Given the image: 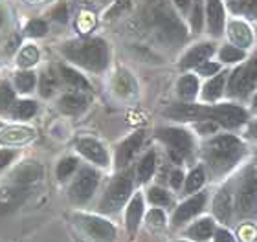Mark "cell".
Here are the masks:
<instances>
[{"label":"cell","instance_id":"cell-24","mask_svg":"<svg viewBox=\"0 0 257 242\" xmlns=\"http://www.w3.org/2000/svg\"><path fill=\"white\" fill-rule=\"evenodd\" d=\"M228 74H219L217 77H213L211 81H208V85L204 86L202 97L206 101H215L222 96V90H224V83L228 79Z\"/></svg>","mask_w":257,"mask_h":242},{"label":"cell","instance_id":"cell-10","mask_svg":"<svg viewBox=\"0 0 257 242\" xmlns=\"http://www.w3.org/2000/svg\"><path fill=\"white\" fill-rule=\"evenodd\" d=\"M79 224L85 227V231L90 235L92 238H96L99 242H110L116 237V229L110 222L103 220V218H97V216H90V215H81Z\"/></svg>","mask_w":257,"mask_h":242},{"label":"cell","instance_id":"cell-20","mask_svg":"<svg viewBox=\"0 0 257 242\" xmlns=\"http://www.w3.org/2000/svg\"><path fill=\"white\" fill-rule=\"evenodd\" d=\"M213 213L215 216L219 218L220 222L228 224L231 216V198H230V191L222 189L213 200Z\"/></svg>","mask_w":257,"mask_h":242},{"label":"cell","instance_id":"cell-38","mask_svg":"<svg viewBox=\"0 0 257 242\" xmlns=\"http://www.w3.org/2000/svg\"><path fill=\"white\" fill-rule=\"evenodd\" d=\"M244 57V50L235 48V46H224L220 50V61L224 63H235V61H241Z\"/></svg>","mask_w":257,"mask_h":242},{"label":"cell","instance_id":"cell-53","mask_svg":"<svg viewBox=\"0 0 257 242\" xmlns=\"http://www.w3.org/2000/svg\"><path fill=\"white\" fill-rule=\"evenodd\" d=\"M180 242H184V240H180Z\"/></svg>","mask_w":257,"mask_h":242},{"label":"cell","instance_id":"cell-35","mask_svg":"<svg viewBox=\"0 0 257 242\" xmlns=\"http://www.w3.org/2000/svg\"><path fill=\"white\" fill-rule=\"evenodd\" d=\"M15 85L19 92H32L35 86V74L33 72H21L15 77Z\"/></svg>","mask_w":257,"mask_h":242},{"label":"cell","instance_id":"cell-13","mask_svg":"<svg viewBox=\"0 0 257 242\" xmlns=\"http://www.w3.org/2000/svg\"><path fill=\"white\" fill-rule=\"evenodd\" d=\"M142 141H144V132H136V134L127 138V140L118 147V152H116V165H118L119 169H123V167L128 165V161L133 160L134 154H136L138 149L142 147Z\"/></svg>","mask_w":257,"mask_h":242},{"label":"cell","instance_id":"cell-7","mask_svg":"<svg viewBox=\"0 0 257 242\" xmlns=\"http://www.w3.org/2000/svg\"><path fill=\"white\" fill-rule=\"evenodd\" d=\"M160 138L167 147H169V156L175 161H180L182 158H188L193 151L191 136L182 129H160L158 130Z\"/></svg>","mask_w":257,"mask_h":242},{"label":"cell","instance_id":"cell-39","mask_svg":"<svg viewBox=\"0 0 257 242\" xmlns=\"http://www.w3.org/2000/svg\"><path fill=\"white\" fill-rule=\"evenodd\" d=\"M15 101V92L11 90L10 85H0V110H8Z\"/></svg>","mask_w":257,"mask_h":242},{"label":"cell","instance_id":"cell-41","mask_svg":"<svg viewBox=\"0 0 257 242\" xmlns=\"http://www.w3.org/2000/svg\"><path fill=\"white\" fill-rule=\"evenodd\" d=\"M147 222H149L151 226L162 227L164 222H166V216H164V213H162L160 209H153V211H149V215H147Z\"/></svg>","mask_w":257,"mask_h":242},{"label":"cell","instance_id":"cell-15","mask_svg":"<svg viewBox=\"0 0 257 242\" xmlns=\"http://www.w3.org/2000/svg\"><path fill=\"white\" fill-rule=\"evenodd\" d=\"M11 178H13V183H17V185L30 187L32 183L39 182L43 178V167L39 165V163L30 161V163H24L22 167H19Z\"/></svg>","mask_w":257,"mask_h":242},{"label":"cell","instance_id":"cell-45","mask_svg":"<svg viewBox=\"0 0 257 242\" xmlns=\"http://www.w3.org/2000/svg\"><path fill=\"white\" fill-rule=\"evenodd\" d=\"M57 22H66V19H68V10H66V6L61 4L57 10L54 11V15H52Z\"/></svg>","mask_w":257,"mask_h":242},{"label":"cell","instance_id":"cell-37","mask_svg":"<svg viewBox=\"0 0 257 242\" xmlns=\"http://www.w3.org/2000/svg\"><path fill=\"white\" fill-rule=\"evenodd\" d=\"M75 167H77V160L75 158H64V160H61V163L57 165V178L59 180H66L75 171Z\"/></svg>","mask_w":257,"mask_h":242},{"label":"cell","instance_id":"cell-3","mask_svg":"<svg viewBox=\"0 0 257 242\" xmlns=\"http://www.w3.org/2000/svg\"><path fill=\"white\" fill-rule=\"evenodd\" d=\"M244 145L233 136H219L206 147V160L215 172H224L242 156Z\"/></svg>","mask_w":257,"mask_h":242},{"label":"cell","instance_id":"cell-30","mask_svg":"<svg viewBox=\"0 0 257 242\" xmlns=\"http://www.w3.org/2000/svg\"><path fill=\"white\" fill-rule=\"evenodd\" d=\"M204 180H206V176H204L202 167L193 169V171L189 172V176L186 178V193H195V191H198V189L202 187Z\"/></svg>","mask_w":257,"mask_h":242},{"label":"cell","instance_id":"cell-44","mask_svg":"<svg viewBox=\"0 0 257 242\" xmlns=\"http://www.w3.org/2000/svg\"><path fill=\"white\" fill-rule=\"evenodd\" d=\"M13 158H15V152L13 151H0V171L10 165Z\"/></svg>","mask_w":257,"mask_h":242},{"label":"cell","instance_id":"cell-8","mask_svg":"<svg viewBox=\"0 0 257 242\" xmlns=\"http://www.w3.org/2000/svg\"><path fill=\"white\" fill-rule=\"evenodd\" d=\"M204 119L233 129L246 121V112L237 105H217V107H204Z\"/></svg>","mask_w":257,"mask_h":242},{"label":"cell","instance_id":"cell-9","mask_svg":"<svg viewBox=\"0 0 257 242\" xmlns=\"http://www.w3.org/2000/svg\"><path fill=\"white\" fill-rule=\"evenodd\" d=\"M97 182H99V174L96 171H92V169H81V172L77 174V178H75L72 187H70L72 200L77 202V204L86 202L94 194V191H96Z\"/></svg>","mask_w":257,"mask_h":242},{"label":"cell","instance_id":"cell-40","mask_svg":"<svg viewBox=\"0 0 257 242\" xmlns=\"http://www.w3.org/2000/svg\"><path fill=\"white\" fill-rule=\"evenodd\" d=\"M46 22L43 21H30L26 26V35H30V37H43L44 33H46Z\"/></svg>","mask_w":257,"mask_h":242},{"label":"cell","instance_id":"cell-23","mask_svg":"<svg viewBox=\"0 0 257 242\" xmlns=\"http://www.w3.org/2000/svg\"><path fill=\"white\" fill-rule=\"evenodd\" d=\"M228 30H230L231 41H233L237 46L246 48V46L252 44V33H250V28H248L246 24H242V22H231Z\"/></svg>","mask_w":257,"mask_h":242},{"label":"cell","instance_id":"cell-21","mask_svg":"<svg viewBox=\"0 0 257 242\" xmlns=\"http://www.w3.org/2000/svg\"><path fill=\"white\" fill-rule=\"evenodd\" d=\"M86 107V99L77 92H70V94H64L59 99V108L66 114H79L81 110H85Z\"/></svg>","mask_w":257,"mask_h":242},{"label":"cell","instance_id":"cell-29","mask_svg":"<svg viewBox=\"0 0 257 242\" xmlns=\"http://www.w3.org/2000/svg\"><path fill=\"white\" fill-rule=\"evenodd\" d=\"M198 90V83L195 76H184L182 79L178 81V94L184 99H191V97L197 96Z\"/></svg>","mask_w":257,"mask_h":242},{"label":"cell","instance_id":"cell-50","mask_svg":"<svg viewBox=\"0 0 257 242\" xmlns=\"http://www.w3.org/2000/svg\"><path fill=\"white\" fill-rule=\"evenodd\" d=\"M252 134H253V136H255V138H257V123H255V125H253V127H252Z\"/></svg>","mask_w":257,"mask_h":242},{"label":"cell","instance_id":"cell-43","mask_svg":"<svg viewBox=\"0 0 257 242\" xmlns=\"http://www.w3.org/2000/svg\"><path fill=\"white\" fill-rule=\"evenodd\" d=\"M197 70L200 76H213L219 72V65H215V63H202V65L197 66Z\"/></svg>","mask_w":257,"mask_h":242},{"label":"cell","instance_id":"cell-18","mask_svg":"<svg viewBox=\"0 0 257 242\" xmlns=\"http://www.w3.org/2000/svg\"><path fill=\"white\" fill-rule=\"evenodd\" d=\"M33 138V130L26 127H11L0 134V143L4 145H21Z\"/></svg>","mask_w":257,"mask_h":242},{"label":"cell","instance_id":"cell-36","mask_svg":"<svg viewBox=\"0 0 257 242\" xmlns=\"http://www.w3.org/2000/svg\"><path fill=\"white\" fill-rule=\"evenodd\" d=\"M149 202L155 205H169L171 204V196H169V193L164 191V189L153 187L149 191Z\"/></svg>","mask_w":257,"mask_h":242},{"label":"cell","instance_id":"cell-34","mask_svg":"<svg viewBox=\"0 0 257 242\" xmlns=\"http://www.w3.org/2000/svg\"><path fill=\"white\" fill-rule=\"evenodd\" d=\"M230 8L235 13L257 17V0H233V2H230Z\"/></svg>","mask_w":257,"mask_h":242},{"label":"cell","instance_id":"cell-19","mask_svg":"<svg viewBox=\"0 0 257 242\" xmlns=\"http://www.w3.org/2000/svg\"><path fill=\"white\" fill-rule=\"evenodd\" d=\"M204 107L200 105H191V103H182V105H175L167 110V116H171L175 119H202Z\"/></svg>","mask_w":257,"mask_h":242},{"label":"cell","instance_id":"cell-11","mask_svg":"<svg viewBox=\"0 0 257 242\" xmlns=\"http://www.w3.org/2000/svg\"><path fill=\"white\" fill-rule=\"evenodd\" d=\"M75 147H77V151H79L83 156H86L90 161L97 163V165L105 167L108 163V154H107V151L103 149V145L99 141L90 140V138H83V140H79L75 143Z\"/></svg>","mask_w":257,"mask_h":242},{"label":"cell","instance_id":"cell-52","mask_svg":"<svg viewBox=\"0 0 257 242\" xmlns=\"http://www.w3.org/2000/svg\"><path fill=\"white\" fill-rule=\"evenodd\" d=\"M253 108H255V110H257V96L253 97Z\"/></svg>","mask_w":257,"mask_h":242},{"label":"cell","instance_id":"cell-28","mask_svg":"<svg viewBox=\"0 0 257 242\" xmlns=\"http://www.w3.org/2000/svg\"><path fill=\"white\" fill-rule=\"evenodd\" d=\"M155 167H156V154L155 152H147L142 161H140L138 165V180L140 182H147L151 176H153V172H155Z\"/></svg>","mask_w":257,"mask_h":242},{"label":"cell","instance_id":"cell-2","mask_svg":"<svg viewBox=\"0 0 257 242\" xmlns=\"http://www.w3.org/2000/svg\"><path fill=\"white\" fill-rule=\"evenodd\" d=\"M63 54L75 65H81L92 72H101L108 65V46L101 39L70 41L63 46Z\"/></svg>","mask_w":257,"mask_h":242},{"label":"cell","instance_id":"cell-32","mask_svg":"<svg viewBox=\"0 0 257 242\" xmlns=\"http://www.w3.org/2000/svg\"><path fill=\"white\" fill-rule=\"evenodd\" d=\"M37 61H39V50L35 48V46H26V48L21 50L17 63H19V66H22V68H30V66H33Z\"/></svg>","mask_w":257,"mask_h":242},{"label":"cell","instance_id":"cell-48","mask_svg":"<svg viewBox=\"0 0 257 242\" xmlns=\"http://www.w3.org/2000/svg\"><path fill=\"white\" fill-rule=\"evenodd\" d=\"M128 2H131V0H123V2H121V4H118V6H116V8H114V10H110V11H108V17H114V15H116V13H119V11L127 10V8H128Z\"/></svg>","mask_w":257,"mask_h":242},{"label":"cell","instance_id":"cell-46","mask_svg":"<svg viewBox=\"0 0 257 242\" xmlns=\"http://www.w3.org/2000/svg\"><path fill=\"white\" fill-rule=\"evenodd\" d=\"M215 242H233V237H231V233L220 229L215 233Z\"/></svg>","mask_w":257,"mask_h":242},{"label":"cell","instance_id":"cell-17","mask_svg":"<svg viewBox=\"0 0 257 242\" xmlns=\"http://www.w3.org/2000/svg\"><path fill=\"white\" fill-rule=\"evenodd\" d=\"M208 24L209 32L213 35H220L224 28V10L220 0H208Z\"/></svg>","mask_w":257,"mask_h":242},{"label":"cell","instance_id":"cell-6","mask_svg":"<svg viewBox=\"0 0 257 242\" xmlns=\"http://www.w3.org/2000/svg\"><path fill=\"white\" fill-rule=\"evenodd\" d=\"M257 86V57H253L248 65L237 68L230 76L228 92L231 96L244 97Z\"/></svg>","mask_w":257,"mask_h":242},{"label":"cell","instance_id":"cell-22","mask_svg":"<svg viewBox=\"0 0 257 242\" xmlns=\"http://www.w3.org/2000/svg\"><path fill=\"white\" fill-rule=\"evenodd\" d=\"M142 215H144V200H142L140 194H136L127 207V227L131 233H134L138 229Z\"/></svg>","mask_w":257,"mask_h":242},{"label":"cell","instance_id":"cell-16","mask_svg":"<svg viewBox=\"0 0 257 242\" xmlns=\"http://www.w3.org/2000/svg\"><path fill=\"white\" fill-rule=\"evenodd\" d=\"M211 54H213V44H208V43L198 44V46L191 48L188 54L184 55L182 61H180V68L186 70V68H193V66L202 65Z\"/></svg>","mask_w":257,"mask_h":242},{"label":"cell","instance_id":"cell-31","mask_svg":"<svg viewBox=\"0 0 257 242\" xmlns=\"http://www.w3.org/2000/svg\"><path fill=\"white\" fill-rule=\"evenodd\" d=\"M57 85H59L57 76L52 74V72H44L43 76H41V96L50 97L55 90H57Z\"/></svg>","mask_w":257,"mask_h":242},{"label":"cell","instance_id":"cell-42","mask_svg":"<svg viewBox=\"0 0 257 242\" xmlns=\"http://www.w3.org/2000/svg\"><path fill=\"white\" fill-rule=\"evenodd\" d=\"M191 24L195 32H200V28H202V6L200 4H195V8H193Z\"/></svg>","mask_w":257,"mask_h":242},{"label":"cell","instance_id":"cell-4","mask_svg":"<svg viewBox=\"0 0 257 242\" xmlns=\"http://www.w3.org/2000/svg\"><path fill=\"white\" fill-rule=\"evenodd\" d=\"M237 213L242 218L257 215V172L252 167L246 169L241 187L237 191Z\"/></svg>","mask_w":257,"mask_h":242},{"label":"cell","instance_id":"cell-51","mask_svg":"<svg viewBox=\"0 0 257 242\" xmlns=\"http://www.w3.org/2000/svg\"><path fill=\"white\" fill-rule=\"evenodd\" d=\"M2 22H4V13L0 11V26H2Z\"/></svg>","mask_w":257,"mask_h":242},{"label":"cell","instance_id":"cell-5","mask_svg":"<svg viewBox=\"0 0 257 242\" xmlns=\"http://www.w3.org/2000/svg\"><path fill=\"white\" fill-rule=\"evenodd\" d=\"M131 193H133V180H131V174H128V172L119 174V176L108 185L107 193L103 196L101 211H105V213L118 211L119 207L127 202Z\"/></svg>","mask_w":257,"mask_h":242},{"label":"cell","instance_id":"cell-49","mask_svg":"<svg viewBox=\"0 0 257 242\" xmlns=\"http://www.w3.org/2000/svg\"><path fill=\"white\" fill-rule=\"evenodd\" d=\"M175 2H177L178 8H180V10H184V11L189 8V0H175Z\"/></svg>","mask_w":257,"mask_h":242},{"label":"cell","instance_id":"cell-1","mask_svg":"<svg viewBox=\"0 0 257 242\" xmlns=\"http://www.w3.org/2000/svg\"><path fill=\"white\" fill-rule=\"evenodd\" d=\"M144 22L147 30L155 32L158 41L166 44H180L188 37L186 28L167 0H147Z\"/></svg>","mask_w":257,"mask_h":242},{"label":"cell","instance_id":"cell-27","mask_svg":"<svg viewBox=\"0 0 257 242\" xmlns=\"http://www.w3.org/2000/svg\"><path fill=\"white\" fill-rule=\"evenodd\" d=\"M61 76L63 79L68 83L72 88H77V90H90V85L86 83V79L81 74H77L75 70L68 68V66H61Z\"/></svg>","mask_w":257,"mask_h":242},{"label":"cell","instance_id":"cell-33","mask_svg":"<svg viewBox=\"0 0 257 242\" xmlns=\"http://www.w3.org/2000/svg\"><path fill=\"white\" fill-rule=\"evenodd\" d=\"M37 112V105L33 101H19L13 108V118L17 119H28L32 118L33 114Z\"/></svg>","mask_w":257,"mask_h":242},{"label":"cell","instance_id":"cell-14","mask_svg":"<svg viewBox=\"0 0 257 242\" xmlns=\"http://www.w3.org/2000/svg\"><path fill=\"white\" fill-rule=\"evenodd\" d=\"M204 202H206V196H204L202 193L197 194V196H193V198H189L188 202H184V204L177 209L175 216H173V224H175V226H180V224H184V222H188L189 218H193L197 213L202 211Z\"/></svg>","mask_w":257,"mask_h":242},{"label":"cell","instance_id":"cell-47","mask_svg":"<svg viewBox=\"0 0 257 242\" xmlns=\"http://www.w3.org/2000/svg\"><path fill=\"white\" fill-rule=\"evenodd\" d=\"M182 180H184V174L180 171H173L171 172V185L175 189H178L180 187V183H182Z\"/></svg>","mask_w":257,"mask_h":242},{"label":"cell","instance_id":"cell-26","mask_svg":"<svg viewBox=\"0 0 257 242\" xmlns=\"http://www.w3.org/2000/svg\"><path fill=\"white\" fill-rule=\"evenodd\" d=\"M189 237H193L195 240H206L213 235V222L209 218H202V220L195 222L188 231Z\"/></svg>","mask_w":257,"mask_h":242},{"label":"cell","instance_id":"cell-25","mask_svg":"<svg viewBox=\"0 0 257 242\" xmlns=\"http://www.w3.org/2000/svg\"><path fill=\"white\" fill-rule=\"evenodd\" d=\"M114 90H116L118 96L128 97L136 92V85H134L133 77L128 76L127 72H119L118 76H116V81H114Z\"/></svg>","mask_w":257,"mask_h":242},{"label":"cell","instance_id":"cell-12","mask_svg":"<svg viewBox=\"0 0 257 242\" xmlns=\"http://www.w3.org/2000/svg\"><path fill=\"white\" fill-rule=\"evenodd\" d=\"M28 196V187H22V185H8L0 191V215L2 213H8V211L15 209L17 205L22 204V200Z\"/></svg>","mask_w":257,"mask_h":242}]
</instances>
